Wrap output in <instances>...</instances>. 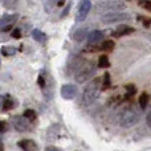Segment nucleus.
Returning a JSON list of instances; mask_svg holds the SVG:
<instances>
[{
    "label": "nucleus",
    "mask_w": 151,
    "mask_h": 151,
    "mask_svg": "<svg viewBox=\"0 0 151 151\" xmlns=\"http://www.w3.org/2000/svg\"><path fill=\"white\" fill-rule=\"evenodd\" d=\"M101 78H96L86 86L82 93V97H81V105L82 106H90L91 104H94V101L98 98L99 91H101Z\"/></svg>",
    "instance_id": "1"
},
{
    "label": "nucleus",
    "mask_w": 151,
    "mask_h": 151,
    "mask_svg": "<svg viewBox=\"0 0 151 151\" xmlns=\"http://www.w3.org/2000/svg\"><path fill=\"white\" fill-rule=\"evenodd\" d=\"M139 118H141V111L135 107H129L123 111L119 123L122 127H131V126L138 123Z\"/></svg>",
    "instance_id": "2"
},
{
    "label": "nucleus",
    "mask_w": 151,
    "mask_h": 151,
    "mask_svg": "<svg viewBox=\"0 0 151 151\" xmlns=\"http://www.w3.org/2000/svg\"><path fill=\"white\" fill-rule=\"evenodd\" d=\"M96 72V64L91 63V61H88L85 65H82L80 69L77 70V73L74 76V80L77 83H83L88 80H90V77L94 74Z\"/></svg>",
    "instance_id": "3"
},
{
    "label": "nucleus",
    "mask_w": 151,
    "mask_h": 151,
    "mask_svg": "<svg viewBox=\"0 0 151 151\" xmlns=\"http://www.w3.org/2000/svg\"><path fill=\"white\" fill-rule=\"evenodd\" d=\"M130 19V15L125 12H110L106 13L101 17V21L105 24H111V23H119V21H126Z\"/></svg>",
    "instance_id": "4"
},
{
    "label": "nucleus",
    "mask_w": 151,
    "mask_h": 151,
    "mask_svg": "<svg viewBox=\"0 0 151 151\" xmlns=\"http://www.w3.org/2000/svg\"><path fill=\"white\" fill-rule=\"evenodd\" d=\"M11 123L15 127V130L20 131V133H25V131H29V123L28 121L25 119L21 115H12L11 117Z\"/></svg>",
    "instance_id": "5"
},
{
    "label": "nucleus",
    "mask_w": 151,
    "mask_h": 151,
    "mask_svg": "<svg viewBox=\"0 0 151 151\" xmlns=\"http://www.w3.org/2000/svg\"><path fill=\"white\" fill-rule=\"evenodd\" d=\"M16 23L15 15H4L0 19V32H8L13 28Z\"/></svg>",
    "instance_id": "6"
},
{
    "label": "nucleus",
    "mask_w": 151,
    "mask_h": 151,
    "mask_svg": "<svg viewBox=\"0 0 151 151\" xmlns=\"http://www.w3.org/2000/svg\"><path fill=\"white\" fill-rule=\"evenodd\" d=\"M91 8V3L89 0H83V1L80 3L78 5V12H77V21H83L86 17H88L89 12H90Z\"/></svg>",
    "instance_id": "7"
},
{
    "label": "nucleus",
    "mask_w": 151,
    "mask_h": 151,
    "mask_svg": "<svg viewBox=\"0 0 151 151\" xmlns=\"http://www.w3.org/2000/svg\"><path fill=\"white\" fill-rule=\"evenodd\" d=\"M77 94H78V89L73 83H65L61 88V96L65 99H73Z\"/></svg>",
    "instance_id": "8"
},
{
    "label": "nucleus",
    "mask_w": 151,
    "mask_h": 151,
    "mask_svg": "<svg viewBox=\"0 0 151 151\" xmlns=\"http://www.w3.org/2000/svg\"><path fill=\"white\" fill-rule=\"evenodd\" d=\"M99 8H104V11H110L111 9H122V8L126 7V3L125 1H117V0H113V1H102L98 3Z\"/></svg>",
    "instance_id": "9"
},
{
    "label": "nucleus",
    "mask_w": 151,
    "mask_h": 151,
    "mask_svg": "<svg viewBox=\"0 0 151 151\" xmlns=\"http://www.w3.org/2000/svg\"><path fill=\"white\" fill-rule=\"evenodd\" d=\"M17 145L23 151H37V145L32 139H21Z\"/></svg>",
    "instance_id": "10"
},
{
    "label": "nucleus",
    "mask_w": 151,
    "mask_h": 151,
    "mask_svg": "<svg viewBox=\"0 0 151 151\" xmlns=\"http://www.w3.org/2000/svg\"><path fill=\"white\" fill-rule=\"evenodd\" d=\"M135 31L134 28L131 27H127V25H122V27H118L117 29L111 32V36L113 37H122V36H126V35H130Z\"/></svg>",
    "instance_id": "11"
},
{
    "label": "nucleus",
    "mask_w": 151,
    "mask_h": 151,
    "mask_svg": "<svg viewBox=\"0 0 151 151\" xmlns=\"http://www.w3.org/2000/svg\"><path fill=\"white\" fill-rule=\"evenodd\" d=\"M105 37V33L102 31H99V29H94V31H91L90 33L88 35V41L89 44H96V42L101 41L102 39Z\"/></svg>",
    "instance_id": "12"
},
{
    "label": "nucleus",
    "mask_w": 151,
    "mask_h": 151,
    "mask_svg": "<svg viewBox=\"0 0 151 151\" xmlns=\"http://www.w3.org/2000/svg\"><path fill=\"white\" fill-rule=\"evenodd\" d=\"M32 37L39 42H44L45 40H47V35L42 31H40V29H35V31L32 32Z\"/></svg>",
    "instance_id": "13"
},
{
    "label": "nucleus",
    "mask_w": 151,
    "mask_h": 151,
    "mask_svg": "<svg viewBox=\"0 0 151 151\" xmlns=\"http://www.w3.org/2000/svg\"><path fill=\"white\" fill-rule=\"evenodd\" d=\"M88 36V29L86 28H82V29H78L77 32H76L74 33V36H73V39L76 40V41H82L83 39H85V37Z\"/></svg>",
    "instance_id": "14"
},
{
    "label": "nucleus",
    "mask_w": 151,
    "mask_h": 151,
    "mask_svg": "<svg viewBox=\"0 0 151 151\" xmlns=\"http://www.w3.org/2000/svg\"><path fill=\"white\" fill-rule=\"evenodd\" d=\"M98 66L99 68H109L110 66V61H109V57L105 55H102L101 57L98 58Z\"/></svg>",
    "instance_id": "15"
},
{
    "label": "nucleus",
    "mask_w": 151,
    "mask_h": 151,
    "mask_svg": "<svg viewBox=\"0 0 151 151\" xmlns=\"http://www.w3.org/2000/svg\"><path fill=\"white\" fill-rule=\"evenodd\" d=\"M149 94L147 93H143L141 94V97H139V106H141V109H146L147 104H149Z\"/></svg>",
    "instance_id": "16"
},
{
    "label": "nucleus",
    "mask_w": 151,
    "mask_h": 151,
    "mask_svg": "<svg viewBox=\"0 0 151 151\" xmlns=\"http://www.w3.org/2000/svg\"><path fill=\"white\" fill-rule=\"evenodd\" d=\"M114 47H115V44H114V41H111V40H106V41H104L101 44V49L102 50H113L114 49Z\"/></svg>",
    "instance_id": "17"
},
{
    "label": "nucleus",
    "mask_w": 151,
    "mask_h": 151,
    "mask_svg": "<svg viewBox=\"0 0 151 151\" xmlns=\"http://www.w3.org/2000/svg\"><path fill=\"white\" fill-rule=\"evenodd\" d=\"M1 53L5 56V57H9V56L16 55V48H13V47H3L1 48Z\"/></svg>",
    "instance_id": "18"
},
{
    "label": "nucleus",
    "mask_w": 151,
    "mask_h": 151,
    "mask_svg": "<svg viewBox=\"0 0 151 151\" xmlns=\"http://www.w3.org/2000/svg\"><path fill=\"white\" fill-rule=\"evenodd\" d=\"M24 118H25L27 121H35L36 119V113H35V110L32 109H27L25 111H24Z\"/></svg>",
    "instance_id": "19"
},
{
    "label": "nucleus",
    "mask_w": 151,
    "mask_h": 151,
    "mask_svg": "<svg viewBox=\"0 0 151 151\" xmlns=\"http://www.w3.org/2000/svg\"><path fill=\"white\" fill-rule=\"evenodd\" d=\"M126 90H127V98H130V97H133L134 96V93H135V86H133V85H127L126 86Z\"/></svg>",
    "instance_id": "20"
},
{
    "label": "nucleus",
    "mask_w": 151,
    "mask_h": 151,
    "mask_svg": "<svg viewBox=\"0 0 151 151\" xmlns=\"http://www.w3.org/2000/svg\"><path fill=\"white\" fill-rule=\"evenodd\" d=\"M110 86V74L105 73L104 76V89H107Z\"/></svg>",
    "instance_id": "21"
},
{
    "label": "nucleus",
    "mask_w": 151,
    "mask_h": 151,
    "mask_svg": "<svg viewBox=\"0 0 151 151\" xmlns=\"http://www.w3.org/2000/svg\"><path fill=\"white\" fill-rule=\"evenodd\" d=\"M139 5H141V7H143L146 11L151 12V1H139Z\"/></svg>",
    "instance_id": "22"
},
{
    "label": "nucleus",
    "mask_w": 151,
    "mask_h": 151,
    "mask_svg": "<svg viewBox=\"0 0 151 151\" xmlns=\"http://www.w3.org/2000/svg\"><path fill=\"white\" fill-rule=\"evenodd\" d=\"M20 36H21L20 29H13V32H12V37H13V39H20Z\"/></svg>",
    "instance_id": "23"
},
{
    "label": "nucleus",
    "mask_w": 151,
    "mask_h": 151,
    "mask_svg": "<svg viewBox=\"0 0 151 151\" xmlns=\"http://www.w3.org/2000/svg\"><path fill=\"white\" fill-rule=\"evenodd\" d=\"M139 19H142V21H143V24L146 27H150L151 25V19H149V17H139Z\"/></svg>",
    "instance_id": "24"
},
{
    "label": "nucleus",
    "mask_w": 151,
    "mask_h": 151,
    "mask_svg": "<svg viewBox=\"0 0 151 151\" xmlns=\"http://www.w3.org/2000/svg\"><path fill=\"white\" fill-rule=\"evenodd\" d=\"M5 130H7V123L4 121H0V133H3Z\"/></svg>",
    "instance_id": "25"
},
{
    "label": "nucleus",
    "mask_w": 151,
    "mask_h": 151,
    "mask_svg": "<svg viewBox=\"0 0 151 151\" xmlns=\"http://www.w3.org/2000/svg\"><path fill=\"white\" fill-rule=\"evenodd\" d=\"M3 4H4L5 7H12V5H16V1H4Z\"/></svg>",
    "instance_id": "26"
},
{
    "label": "nucleus",
    "mask_w": 151,
    "mask_h": 151,
    "mask_svg": "<svg viewBox=\"0 0 151 151\" xmlns=\"http://www.w3.org/2000/svg\"><path fill=\"white\" fill-rule=\"evenodd\" d=\"M85 50H86V52H91V53H93L94 50H97V48H94V47H88Z\"/></svg>",
    "instance_id": "27"
},
{
    "label": "nucleus",
    "mask_w": 151,
    "mask_h": 151,
    "mask_svg": "<svg viewBox=\"0 0 151 151\" xmlns=\"http://www.w3.org/2000/svg\"><path fill=\"white\" fill-rule=\"evenodd\" d=\"M146 122H147V125H149L150 127H151V113H150L149 115H147V119H146Z\"/></svg>",
    "instance_id": "28"
},
{
    "label": "nucleus",
    "mask_w": 151,
    "mask_h": 151,
    "mask_svg": "<svg viewBox=\"0 0 151 151\" xmlns=\"http://www.w3.org/2000/svg\"><path fill=\"white\" fill-rule=\"evenodd\" d=\"M47 151H60L58 149H56V147H48Z\"/></svg>",
    "instance_id": "29"
},
{
    "label": "nucleus",
    "mask_w": 151,
    "mask_h": 151,
    "mask_svg": "<svg viewBox=\"0 0 151 151\" xmlns=\"http://www.w3.org/2000/svg\"><path fill=\"white\" fill-rule=\"evenodd\" d=\"M39 82H40V86L42 88V86H44V80H42V77H40V78H39Z\"/></svg>",
    "instance_id": "30"
},
{
    "label": "nucleus",
    "mask_w": 151,
    "mask_h": 151,
    "mask_svg": "<svg viewBox=\"0 0 151 151\" xmlns=\"http://www.w3.org/2000/svg\"><path fill=\"white\" fill-rule=\"evenodd\" d=\"M0 151H4V147H3V142H1V139H0Z\"/></svg>",
    "instance_id": "31"
}]
</instances>
